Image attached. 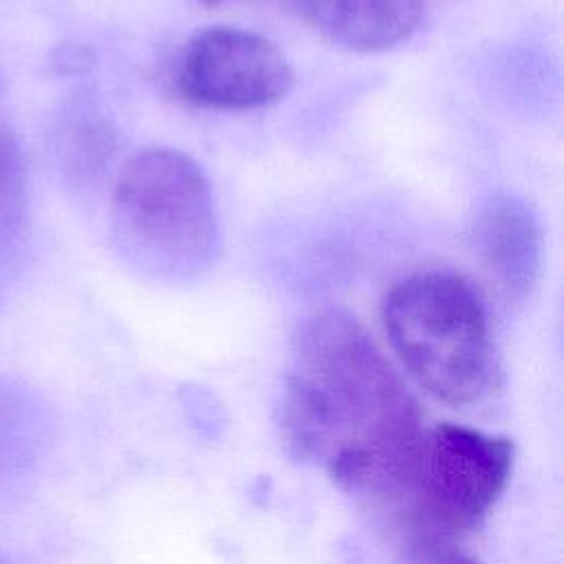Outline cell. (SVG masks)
<instances>
[{"label":"cell","instance_id":"4","mask_svg":"<svg viewBox=\"0 0 564 564\" xmlns=\"http://www.w3.org/2000/svg\"><path fill=\"white\" fill-rule=\"evenodd\" d=\"M513 469V443L498 434L436 423L425 427L394 507L412 538L456 540L476 531L505 494Z\"/></svg>","mask_w":564,"mask_h":564},{"label":"cell","instance_id":"2","mask_svg":"<svg viewBox=\"0 0 564 564\" xmlns=\"http://www.w3.org/2000/svg\"><path fill=\"white\" fill-rule=\"evenodd\" d=\"M381 324L408 375L438 401L476 408L500 390L502 370L487 302L452 269H419L383 295Z\"/></svg>","mask_w":564,"mask_h":564},{"label":"cell","instance_id":"10","mask_svg":"<svg viewBox=\"0 0 564 564\" xmlns=\"http://www.w3.org/2000/svg\"><path fill=\"white\" fill-rule=\"evenodd\" d=\"M0 564H13V562H11V560H7V557L0 553Z\"/></svg>","mask_w":564,"mask_h":564},{"label":"cell","instance_id":"6","mask_svg":"<svg viewBox=\"0 0 564 564\" xmlns=\"http://www.w3.org/2000/svg\"><path fill=\"white\" fill-rule=\"evenodd\" d=\"M474 253L494 286L509 300H522L542 271V227L533 209L498 194L480 207L471 225Z\"/></svg>","mask_w":564,"mask_h":564},{"label":"cell","instance_id":"1","mask_svg":"<svg viewBox=\"0 0 564 564\" xmlns=\"http://www.w3.org/2000/svg\"><path fill=\"white\" fill-rule=\"evenodd\" d=\"M423 430L414 394L352 313L328 306L302 319L278 412L293 460L319 465L350 494L397 505Z\"/></svg>","mask_w":564,"mask_h":564},{"label":"cell","instance_id":"8","mask_svg":"<svg viewBox=\"0 0 564 564\" xmlns=\"http://www.w3.org/2000/svg\"><path fill=\"white\" fill-rule=\"evenodd\" d=\"M26 209V163L18 139L0 132V238L7 236Z\"/></svg>","mask_w":564,"mask_h":564},{"label":"cell","instance_id":"9","mask_svg":"<svg viewBox=\"0 0 564 564\" xmlns=\"http://www.w3.org/2000/svg\"><path fill=\"white\" fill-rule=\"evenodd\" d=\"M401 564H478L452 540L412 538Z\"/></svg>","mask_w":564,"mask_h":564},{"label":"cell","instance_id":"3","mask_svg":"<svg viewBox=\"0 0 564 564\" xmlns=\"http://www.w3.org/2000/svg\"><path fill=\"white\" fill-rule=\"evenodd\" d=\"M112 223L132 262L161 280L198 275L220 245L209 178L176 148H145L123 163L112 192Z\"/></svg>","mask_w":564,"mask_h":564},{"label":"cell","instance_id":"7","mask_svg":"<svg viewBox=\"0 0 564 564\" xmlns=\"http://www.w3.org/2000/svg\"><path fill=\"white\" fill-rule=\"evenodd\" d=\"M326 42L352 53H381L408 42L425 20L423 0H293Z\"/></svg>","mask_w":564,"mask_h":564},{"label":"cell","instance_id":"5","mask_svg":"<svg viewBox=\"0 0 564 564\" xmlns=\"http://www.w3.org/2000/svg\"><path fill=\"white\" fill-rule=\"evenodd\" d=\"M295 84L282 48L238 26H209L187 40L176 68L185 101L205 110L245 112L278 104Z\"/></svg>","mask_w":564,"mask_h":564}]
</instances>
